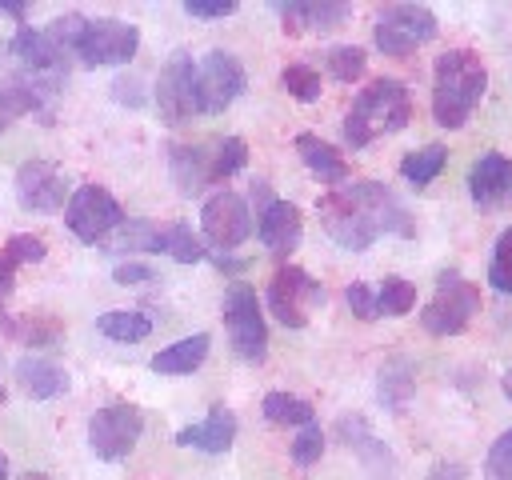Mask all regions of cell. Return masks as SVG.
Instances as JSON below:
<instances>
[{
  "label": "cell",
  "instance_id": "2",
  "mask_svg": "<svg viewBox=\"0 0 512 480\" xmlns=\"http://www.w3.org/2000/svg\"><path fill=\"white\" fill-rule=\"evenodd\" d=\"M488 88V68L472 48H448L432 68V116L440 128H464Z\"/></svg>",
  "mask_w": 512,
  "mask_h": 480
},
{
  "label": "cell",
  "instance_id": "47",
  "mask_svg": "<svg viewBox=\"0 0 512 480\" xmlns=\"http://www.w3.org/2000/svg\"><path fill=\"white\" fill-rule=\"evenodd\" d=\"M8 292H12V288H8L4 280H0V308H4V300H8Z\"/></svg>",
  "mask_w": 512,
  "mask_h": 480
},
{
  "label": "cell",
  "instance_id": "31",
  "mask_svg": "<svg viewBox=\"0 0 512 480\" xmlns=\"http://www.w3.org/2000/svg\"><path fill=\"white\" fill-rule=\"evenodd\" d=\"M416 304V284L404 276H388L376 288V316H404Z\"/></svg>",
  "mask_w": 512,
  "mask_h": 480
},
{
  "label": "cell",
  "instance_id": "18",
  "mask_svg": "<svg viewBox=\"0 0 512 480\" xmlns=\"http://www.w3.org/2000/svg\"><path fill=\"white\" fill-rule=\"evenodd\" d=\"M284 32L288 36H308V32H328L348 16L344 0H284L276 4Z\"/></svg>",
  "mask_w": 512,
  "mask_h": 480
},
{
  "label": "cell",
  "instance_id": "6",
  "mask_svg": "<svg viewBox=\"0 0 512 480\" xmlns=\"http://www.w3.org/2000/svg\"><path fill=\"white\" fill-rule=\"evenodd\" d=\"M224 328H228V344L240 360L260 364L268 356V324H264L256 288H248L240 280L228 284V292H224Z\"/></svg>",
  "mask_w": 512,
  "mask_h": 480
},
{
  "label": "cell",
  "instance_id": "34",
  "mask_svg": "<svg viewBox=\"0 0 512 480\" xmlns=\"http://www.w3.org/2000/svg\"><path fill=\"white\" fill-rule=\"evenodd\" d=\"M324 64H328V76H332V80L352 84V80H360V76H364L368 56H364V48H360V44H336V48H328Z\"/></svg>",
  "mask_w": 512,
  "mask_h": 480
},
{
  "label": "cell",
  "instance_id": "24",
  "mask_svg": "<svg viewBox=\"0 0 512 480\" xmlns=\"http://www.w3.org/2000/svg\"><path fill=\"white\" fill-rule=\"evenodd\" d=\"M104 252H112V256L164 252V224H156V220H124V224L104 240Z\"/></svg>",
  "mask_w": 512,
  "mask_h": 480
},
{
  "label": "cell",
  "instance_id": "40",
  "mask_svg": "<svg viewBox=\"0 0 512 480\" xmlns=\"http://www.w3.org/2000/svg\"><path fill=\"white\" fill-rule=\"evenodd\" d=\"M236 8H240L236 0H184V12L196 20H220V16H232Z\"/></svg>",
  "mask_w": 512,
  "mask_h": 480
},
{
  "label": "cell",
  "instance_id": "41",
  "mask_svg": "<svg viewBox=\"0 0 512 480\" xmlns=\"http://www.w3.org/2000/svg\"><path fill=\"white\" fill-rule=\"evenodd\" d=\"M112 280L116 284H152L156 280V268H148L140 260H124V264L112 268Z\"/></svg>",
  "mask_w": 512,
  "mask_h": 480
},
{
  "label": "cell",
  "instance_id": "28",
  "mask_svg": "<svg viewBox=\"0 0 512 480\" xmlns=\"http://www.w3.org/2000/svg\"><path fill=\"white\" fill-rule=\"evenodd\" d=\"M412 388H416V376H412V364H408V360H388V364L380 368V404H384V408L400 412V408L408 404Z\"/></svg>",
  "mask_w": 512,
  "mask_h": 480
},
{
  "label": "cell",
  "instance_id": "46",
  "mask_svg": "<svg viewBox=\"0 0 512 480\" xmlns=\"http://www.w3.org/2000/svg\"><path fill=\"white\" fill-rule=\"evenodd\" d=\"M20 480H52V476H44V472H24Z\"/></svg>",
  "mask_w": 512,
  "mask_h": 480
},
{
  "label": "cell",
  "instance_id": "37",
  "mask_svg": "<svg viewBox=\"0 0 512 480\" xmlns=\"http://www.w3.org/2000/svg\"><path fill=\"white\" fill-rule=\"evenodd\" d=\"M288 456H292V464L312 468V464L324 456V432H320V424H304V428L296 432V440H292Z\"/></svg>",
  "mask_w": 512,
  "mask_h": 480
},
{
  "label": "cell",
  "instance_id": "4",
  "mask_svg": "<svg viewBox=\"0 0 512 480\" xmlns=\"http://www.w3.org/2000/svg\"><path fill=\"white\" fill-rule=\"evenodd\" d=\"M476 312H480V284H472L468 276L448 268L436 276V292L424 304L420 324L432 336H460L476 320Z\"/></svg>",
  "mask_w": 512,
  "mask_h": 480
},
{
  "label": "cell",
  "instance_id": "25",
  "mask_svg": "<svg viewBox=\"0 0 512 480\" xmlns=\"http://www.w3.org/2000/svg\"><path fill=\"white\" fill-rule=\"evenodd\" d=\"M96 328L116 344H140L152 332V320L144 312H136V308H112V312L96 316Z\"/></svg>",
  "mask_w": 512,
  "mask_h": 480
},
{
  "label": "cell",
  "instance_id": "10",
  "mask_svg": "<svg viewBox=\"0 0 512 480\" xmlns=\"http://www.w3.org/2000/svg\"><path fill=\"white\" fill-rule=\"evenodd\" d=\"M248 76H244V64L224 52V48H212L196 60V112L200 116H220L224 108H232V100L244 92Z\"/></svg>",
  "mask_w": 512,
  "mask_h": 480
},
{
  "label": "cell",
  "instance_id": "16",
  "mask_svg": "<svg viewBox=\"0 0 512 480\" xmlns=\"http://www.w3.org/2000/svg\"><path fill=\"white\" fill-rule=\"evenodd\" d=\"M256 236H260V244L272 252V256H292L296 252V244H300V236H304V220H300V208L292 204V200H272L268 208H260L256 212Z\"/></svg>",
  "mask_w": 512,
  "mask_h": 480
},
{
  "label": "cell",
  "instance_id": "9",
  "mask_svg": "<svg viewBox=\"0 0 512 480\" xmlns=\"http://www.w3.org/2000/svg\"><path fill=\"white\" fill-rule=\"evenodd\" d=\"M320 304H324V284L316 276H308L296 264H280L272 272V280H268V312L284 328H304Z\"/></svg>",
  "mask_w": 512,
  "mask_h": 480
},
{
  "label": "cell",
  "instance_id": "15",
  "mask_svg": "<svg viewBox=\"0 0 512 480\" xmlns=\"http://www.w3.org/2000/svg\"><path fill=\"white\" fill-rule=\"evenodd\" d=\"M468 196L484 212L504 208L512 200V156H504V152L476 156V164L468 172Z\"/></svg>",
  "mask_w": 512,
  "mask_h": 480
},
{
  "label": "cell",
  "instance_id": "27",
  "mask_svg": "<svg viewBox=\"0 0 512 480\" xmlns=\"http://www.w3.org/2000/svg\"><path fill=\"white\" fill-rule=\"evenodd\" d=\"M444 160H448V148H444V144H424V148H416V152H408V156L400 160V176H404L408 184L424 188V184H432V180L440 176Z\"/></svg>",
  "mask_w": 512,
  "mask_h": 480
},
{
  "label": "cell",
  "instance_id": "48",
  "mask_svg": "<svg viewBox=\"0 0 512 480\" xmlns=\"http://www.w3.org/2000/svg\"><path fill=\"white\" fill-rule=\"evenodd\" d=\"M0 480H8V460H4V452H0Z\"/></svg>",
  "mask_w": 512,
  "mask_h": 480
},
{
  "label": "cell",
  "instance_id": "49",
  "mask_svg": "<svg viewBox=\"0 0 512 480\" xmlns=\"http://www.w3.org/2000/svg\"><path fill=\"white\" fill-rule=\"evenodd\" d=\"M0 404H4V384H0Z\"/></svg>",
  "mask_w": 512,
  "mask_h": 480
},
{
  "label": "cell",
  "instance_id": "1",
  "mask_svg": "<svg viewBox=\"0 0 512 480\" xmlns=\"http://www.w3.org/2000/svg\"><path fill=\"white\" fill-rule=\"evenodd\" d=\"M324 232L348 248V252H364L372 248L384 232L396 236H416V224L408 216V208L396 200V192L380 180H352V184H336L332 192L320 196L316 204Z\"/></svg>",
  "mask_w": 512,
  "mask_h": 480
},
{
  "label": "cell",
  "instance_id": "43",
  "mask_svg": "<svg viewBox=\"0 0 512 480\" xmlns=\"http://www.w3.org/2000/svg\"><path fill=\"white\" fill-rule=\"evenodd\" d=\"M428 480H464V464H452V460H440L432 472H428Z\"/></svg>",
  "mask_w": 512,
  "mask_h": 480
},
{
  "label": "cell",
  "instance_id": "30",
  "mask_svg": "<svg viewBox=\"0 0 512 480\" xmlns=\"http://www.w3.org/2000/svg\"><path fill=\"white\" fill-rule=\"evenodd\" d=\"M164 252H168L172 260H180V264H196V260L208 256L204 244H200V236H196L192 224H184V220H168V224H164Z\"/></svg>",
  "mask_w": 512,
  "mask_h": 480
},
{
  "label": "cell",
  "instance_id": "42",
  "mask_svg": "<svg viewBox=\"0 0 512 480\" xmlns=\"http://www.w3.org/2000/svg\"><path fill=\"white\" fill-rule=\"evenodd\" d=\"M112 96H116L120 104H128V108H140V104H144V80H140V76H120V80L112 84Z\"/></svg>",
  "mask_w": 512,
  "mask_h": 480
},
{
  "label": "cell",
  "instance_id": "26",
  "mask_svg": "<svg viewBox=\"0 0 512 480\" xmlns=\"http://www.w3.org/2000/svg\"><path fill=\"white\" fill-rule=\"evenodd\" d=\"M264 420L268 424H280V428H304V424H316V412L308 400L292 396V392H268L264 404H260Z\"/></svg>",
  "mask_w": 512,
  "mask_h": 480
},
{
  "label": "cell",
  "instance_id": "17",
  "mask_svg": "<svg viewBox=\"0 0 512 480\" xmlns=\"http://www.w3.org/2000/svg\"><path fill=\"white\" fill-rule=\"evenodd\" d=\"M12 376H16V388H20L24 396H32V400H56V396L68 392V372H64V364H56V360L44 356V352L20 356L16 368H12Z\"/></svg>",
  "mask_w": 512,
  "mask_h": 480
},
{
  "label": "cell",
  "instance_id": "7",
  "mask_svg": "<svg viewBox=\"0 0 512 480\" xmlns=\"http://www.w3.org/2000/svg\"><path fill=\"white\" fill-rule=\"evenodd\" d=\"M436 12L424 4H392L376 16L372 24V44L384 56H412L416 48H424L436 36Z\"/></svg>",
  "mask_w": 512,
  "mask_h": 480
},
{
  "label": "cell",
  "instance_id": "32",
  "mask_svg": "<svg viewBox=\"0 0 512 480\" xmlns=\"http://www.w3.org/2000/svg\"><path fill=\"white\" fill-rule=\"evenodd\" d=\"M44 240L40 236H28V232H20V236H8L4 240V248H0V272H8V276H16V268L20 264H40L44 260Z\"/></svg>",
  "mask_w": 512,
  "mask_h": 480
},
{
  "label": "cell",
  "instance_id": "21",
  "mask_svg": "<svg viewBox=\"0 0 512 480\" xmlns=\"http://www.w3.org/2000/svg\"><path fill=\"white\" fill-rule=\"evenodd\" d=\"M208 148H196V144H168V168H172V180L184 196H200L212 180H208Z\"/></svg>",
  "mask_w": 512,
  "mask_h": 480
},
{
  "label": "cell",
  "instance_id": "36",
  "mask_svg": "<svg viewBox=\"0 0 512 480\" xmlns=\"http://www.w3.org/2000/svg\"><path fill=\"white\" fill-rule=\"evenodd\" d=\"M488 284L504 296H512V228H504L496 236V248H492V264H488Z\"/></svg>",
  "mask_w": 512,
  "mask_h": 480
},
{
  "label": "cell",
  "instance_id": "45",
  "mask_svg": "<svg viewBox=\"0 0 512 480\" xmlns=\"http://www.w3.org/2000/svg\"><path fill=\"white\" fill-rule=\"evenodd\" d=\"M500 388H504V396L512 400V372H504V380H500Z\"/></svg>",
  "mask_w": 512,
  "mask_h": 480
},
{
  "label": "cell",
  "instance_id": "19",
  "mask_svg": "<svg viewBox=\"0 0 512 480\" xmlns=\"http://www.w3.org/2000/svg\"><path fill=\"white\" fill-rule=\"evenodd\" d=\"M232 440H236V412L228 404H212V412L200 424H188V428L176 432L180 448H196V452H208V456L228 452Z\"/></svg>",
  "mask_w": 512,
  "mask_h": 480
},
{
  "label": "cell",
  "instance_id": "38",
  "mask_svg": "<svg viewBox=\"0 0 512 480\" xmlns=\"http://www.w3.org/2000/svg\"><path fill=\"white\" fill-rule=\"evenodd\" d=\"M484 480H512V428L492 440L484 456Z\"/></svg>",
  "mask_w": 512,
  "mask_h": 480
},
{
  "label": "cell",
  "instance_id": "22",
  "mask_svg": "<svg viewBox=\"0 0 512 480\" xmlns=\"http://www.w3.org/2000/svg\"><path fill=\"white\" fill-rule=\"evenodd\" d=\"M208 348H212L208 332L184 336V340H176V344H168V348H160L152 356V372H160V376H188V372H196L208 360Z\"/></svg>",
  "mask_w": 512,
  "mask_h": 480
},
{
  "label": "cell",
  "instance_id": "8",
  "mask_svg": "<svg viewBox=\"0 0 512 480\" xmlns=\"http://www.w3.org/2000/svg\"><path fill=\"white\" fill-rule=\"evenodd\" d=\"M140 48V28L116 16H96L84 20V32L76 40V64L80 68H112L128 64Z\"/></svg>",
  "mask_w": 512,
  "mask_h": 480
},
{
  "label": "cell",
  "instance_id": "5",
  "mask_svg": "<svg viewBox=\"0 0 512 480\" xmlns=\"http://www.w3.org/2000/svg\"><path fill=\"white\" fill-rule=\"evenodd\" d=\"M120 224H124V208L104 184H80L64 204V228L80 244H104Z\"/></svg>",
  "mask_w": 512,
  "mask_h": 480
},
{
  "label": "cell",
  "instance_id": "33",
  "mask_svg": "<svg viewBox=\"0 0 512 480\" xmlns=\"http://www.w3.org/2000/svg\"><path fill=\"white\" fill-rule=\"evenodd\" d=\"M20 116H40V108H36L32 92H28L16 76H8V80L0 84V132H4L12 120H20Z\"/></svg>",
  "mask_w": 512,
  "mask_h": 480
},
{
  "label": "cell",
  "instance_id": "35",
  "mask_svg": "<svg viewBox=\"0 0 512 480\" xmlns=\"http://www.w3.org/2000/svg\"><path fill=\"white\" fill-rule=\"evenodd\" d=\"M280 84H284L288 96L300 100V104H316V100H320V72H316L312 64H288V68L280 72Z\"/></svg>",
  "mask_w": 512,
  "mask_h": 480
},
{
  "label": "cell",
  "instance_id": "39",
  "mask_svg": "<svg viewBox=\"0 0 512 480\" xmlns=\"http://www.w3.org/2000/svg\"><path fill=\"white\" fill-rule=\"evenodd\" d=\"M344 300H348V308H352L356 320H376V288L372 284L352 280L348 292H344Z\"/></svg>",
  "mask_w": 512,
  "mask_h": 480
},
{
  "label": "cell",
  "instance_id": "11",
  "mask_svg": "<svg viewBox=\"0 0 512 480\" xmlns=\"http://www.w3.org/2000/svg\"><path fill=\"white\" fill-rule=\"evenodd\" d=\"M140 432H144V412L136 404H128V400H116V404H104V408L92 412L88 448H92L96 460L112 464V460H124L136 448Z\"/></svg>",
  "mask_w": 512,
  "mask_h": 480
},
{
  "label": "cell",
  "instance_id": "20",
  "mask_svg": "<svg viewBox=\"0 0 512 480\" xmlns=\"http://www.w3.org/2000/svg\"><path fill=\"white\" fill-rule=\"evenodd\" d=\"M296 152H300V160H304V168L320 180V184H344L348 180V160H344V152L336 148V144H328V140H320V136H312V132H300L296 136Z\"/></svg>",
  "mask_w": 512,
  "mask_h": 480
},
{
  "label": "cell",
  "instance_id": "29",
  "mask_svg": "<svg viewBox=\"0 0 512 480\" xmlns=\"http://www.w3.org/2000/svg\"><path fill=\"white\" fill-rule=\"evenodd\" d=\"M244 164H248V144H244L240 136H224V140L212 148V156H208V180L220 184V180L236 176Z\"/></svg>",
  "mask_w": 512,
  "mask_h": 480
},
{
  "label": "cell",
  "instance_id": "12",
  "mask_svg": "<svg viewBox=\"0 0 512 480\" xmlns=\"http://www.w3.org/2000/svg\"><path fill=\"white\" fill-rule=\"evenodd\" d=\"M156 108L164 116V124L180 128L196 116V60L192 52H172L156 76Z\"/></svg>",
  "mask_w": 512,
  "mask_h": 480
},
{
  "label": "cell",
  "instance_id": "3",
  "mask_svg": "<svg viewBox=\"0 0 512 480\" xmlns=\"http://www.w3.org/2000/svg\"><path fill=\"white\" fill-rule=\"evenodd\" d=\"M412 116V96L400 80L376 76L372 84L360 88L352 108L344 112V144L348 148H368L380 136H392L408 124Z\"/></svg>",
  "mask_w": 512,
  "mask_h": 480
},
{
  "label": "cell",
  "instance_id": "14",
  "mask_svg": "<svg viewBox=\"0 0 512 480\" xmlns=\"http://www.w3.org/2000/svg\"><path fill=\"white\" fill-rule=\"evenodd\" d=\"M68 196H72V188H68L64 172L52 160L32 156V160H24L16 168V200H20V208H28L36 216H48V212H60L68 204Z\"/></svg>",
  "mask_w": 512,
  "mask_h": 480
},
{
  "label": "cell",
  "instance_id": "44",
  "mask_svg": "<svg viewBox=\"0 0 512 480\" xmlns=\"http://www.w3.org/2000/svg\"><path fill=\"white\" fill-rule=\"evenodd\" d=\"M0 12H8V16H16V20H24V4H8V0H0Z\"/></svg>",
  "mask_w": 512,
  "mask_h": 480
},
{
  "label": "cell",
  "instance_id": "13",
  "mask_svg": "<svg viewBox=\"0 0 512 480\" xmlns=\"http://www.w3.org/2000/svg\"><path fill=\"white\" fill-rule=\"evenodd\" d=\"M200 232L212 248L228 252V248H240L248 236H252V212H248V200L240 192H212L200 208Z\"/></svg>",
  "mask_w": 512,
  "mask_h": 480
},
{
  "label": "cell",
  "instance_id": "23",
  "mask_svg": "<svg viewBox=\"0 0 512 480\" xmlns=\"http://www.w3.org/2000/svg\"><path fill=\"white\" fill-rule=\"evenodd\" d=\"M0 332L32 352H44V348L60 344V336H64L56 316H0Z\"/></svg>",
  "mask_w": 512,
  "mask_h": 480
}]
</instances>
